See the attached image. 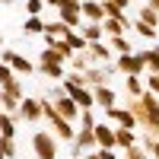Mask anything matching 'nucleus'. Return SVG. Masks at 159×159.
Returning a JSON list of instances; mask_svg holds the SVG:
<instances>
[{
  "label": "nucleus",
  "mask_w": 159,
  "mask_h": 159,
  "mask_svg": "<svg viewBox=\"0 0 159 159\" xmlns=\"http://www.w3.org/2000/svg\"><path fill=\"white\" fill-rule=\"evenodd\" d=\"M38 70H42V76H48V80H64V76H67V70H64L61 61H42Z\"/></svg>",
  "instance_id": "dca6fc26"
},
{
  "label": "nucleus",
  "mask_w": 159,
  "mask_h": 159,
  "mask_svg": "<svg viewBox=\"0 0 159 159\" xmlns=\"http://www.w3.org/2000/svg\"><path fill=\"white\" fill-rule=\"evenodd\" d=\"M64 42H67V45H70V51H73V54H76V51H86V45H89V42H86V38H83V35H80V32H73V29H70L67 35H64Z\"/></svg>",
  "instance_id": "5701e85b"
},
{
  "label": "nucleus",
  "mask_w": 159,
  "mask_h": 159,
  "mask_svg": "<svg viewBox=\"0 0 159 159\" xmlns=\"http://www.w3.org/2000/svg\"><path fill=\"white\" fill-rule=\"evenodd\" d=\"M32 150L38 159H57V137L48 130H35L32 134Z\"/></svg>",
  "instance_id": "f257e3e1"
},
{
  "label": "nucleus",
  "mask_w": 159,
  "mask_h": 159,
  "mask_svg": "<svg viewBox=\"0 0 159 159\" xmlns=\"http://www.w3.org/2000/svg\"><path fill=\"white\" fill-rule=\"evenodd\" d=\"M51 105H54V111L61 115V118H67V121L73 124L76 121V118H80V108H76V102L67 96V92H64V96H57V99H48Z\"/></svg>",
  "instance_id": "6e6552de"
},
{
  "label": "nucleus",
  "mask_w": 159,
  "mask_h": 159,
  "mask_svg": "<svg viewBox=\"0 0 159 159\" xmlns=\"http://www.w3.org/2000/svg\"><path fill=\"white\" fill-rule=\"evenodd\" d=\"M0 159H3V150H0Z\"/></svg>",
  "instance_id": "a18cd8bd"
},
{
  "label": "nucleus",
  "mask_w": 159,
  "mask_h": 159,
  "mask_svg": "<svg viewBox=\"0 0 159 159\" xmlns=\"http://www.w3.org/2000/svg\"><path fill=\"white\" fill-rule=\"evenodd\" d=\"M22 29H25V35H42L45 32V19L42 16H29L22 22Z\"/></svg>",
  "instance_id": "b1692460"
},
{
  "label": "nucleus",
  "mask_w": 159,
  "mask_h": 159,
  "mask_svg": "<svg viewBox=\"0 0 159 159\" xmlns=\"http://www.w3.org/2000/svg\"><path fill=\"white\" fill-rule=\"evenodd\" d=\"M115 70H121L124 76H143V73H147V67H143V57L137 54V51H130V54H118Z\"/></svg>",
  "instance_id": "7ed1b4c3"
},
{
  "label": "nucleus",
  "mask_w": 159,
  "mask_h": 159,
  "mask_svg": "<svg viewBox=\"0 0 159 159\" xmlns=\"http://www.w3.org/2000/svg\"><path fill=\"white\" fill-rule=\"evenodd\" d=\"M80 127H96V115H92V108H80Z\"/></svg>",
  "instance_id": "7c9ffc66"
},
{
  "label": "nucleus",
  "mask_w": 159,
  "mask_h": 159,
  "mask_svg": "<svg viewBox=\"0 0 159 159\" xmlns=\"http://www.w3.org/2000/svg\"><path fill=\"white\" fill-rule=\"evenodd\" d=\"M67 32H70V25H64L61 19H54V22H45V35H48V38H64Z\"/></svg>",
  "instance_id": "4be33fe9"
},
{
  "label": "nucleus",
  "mask_w": 159,
  "mask_h": 159,
  "mask_svg": "<svg viewBox=\"0 0 159 159\" xmlns=\"http://www.w3.org/2000/svg\"><path fill=\"white\" fill-rule=\"evenodd\" d=\"M25 13H29V16H42L45 13V0H25Z\"/></svg>",
  "instance_id": "c756f323"
},
{
  "label": "nucleus",
  "mask_w": 159,
  "mask_h": 159,
  "mask_svg": "<svg viewBox=\"0 0 159 159\" xmlns=\"http://www.w3.org/2000/svg\"><path fill=\"white\" fill-rule=\"evenodd\" d=\"M76 29H80V35H83L86 42H102V25L99 22H80Z\"/></svg>",
  "instance_id": "6ab92c4d"
},
{
  "label": "nucleus",
  "mask_w": 159,
  "mask_h": 159,
  "mask_svg": "<svg viewBox=\"0 0 159 159\" xmlns=\"http://www.w3.org/2000/svg\"><path fill=\"white\" fill-rule=\"evenodd\" d=\"M57 19L64 25H70V29H76V25L83 22V16H80V0H64L57 7Z\"/></svg>",
  "instance_id": "0eeeda50"
},
{
  "label": "nucleus",
  "mask_w": 159,
  "mask_h": 159,
  "mask_svg": "<svg viewBox=\"0 0 159 159\" xmlns=\"http://www.w3.org/2000/svg\"><path fill=\"white\" fill-rule=\"evenodd\" d=\"M0 57H3V64H7L13 73H25V76H29V73L35 70V67H32V61H25V57L16 54L13 48H3V51H0Z\"/></svg>",
  "instance_id": "39448f33"
},
{
  "label": "nucleus",
  "mask_w": 159,
  "mask_h": 159,
  "mask_svg": "<svg viewBox=\"0 0 159 159\" xmlns=\"http://www.w3.org/2000/svg\"><path fill=\"white\" fill-rule=\"evenodd\" d=\"M61 86H64V89H70V86H86V76L73 70L70 76H64V83H61Z\"/></svg>",
  "instance_id": "c85d7f7f"
},
{
  "label": "nucleus",
  "mask_w": 159,
  "mask_h": 159,
  "mask_svg": "<svg viewBox=\"0 0 159 159\" xmlns=\"http://www.w3.org/2000/svg\"><path fill=\"white\" fill-rule=\"evenodd\" d=\"M13 118H22V121H29V124H35V121H42V99H19V108H16V115Z\"/></svg>",
  "instance_id": "20e7f679"
},
{
  "label": "nucleus",
  "mask_w": 159,
  "mask_h": 159,
  "mask_svg": "<svg viewBox=\"0 0 159 159\" xmlns=\"http://www.w3.org/2000/svg\"><path fill=\"white\" fill-rule=\"evenodd\" d=\"M80 16H83V22H102L105 19L102 0H80Z\"/></svg>",
  "instance_id": "1a4fd4ad"
},
{
  "label": "nucleus",
  "mask_w": 159,
  "mask_h": 159,
  "mask_svg": "<svg viewBox=\"0 0 159 159\" xmlns=\"http://www.w3.org/2000/svg\"><path fill=\"white\" fill-rule=\"evenodd\" d=\"M92 99H96V105H102V108H108V105H115V89L111 86H96L92 89Z\"/></svg>",
  "instance_id": "f3484780"
},
{
  "label": "nucleus",
  "mask_w": 159,
  "mask_h": 159,
  "mask_svg": "<svg viewBox=\"0 0 159 159\" xmlns=\"http://www.w3.org/2000/svg\"><path fill=\"white\" fill-rule=\"evenodd\" d=\"M111 3H118V7H121V10H124V7H127V0H111Z\"/></svg>",
  "instance_id": "79ce46f5"
},
{
  "label": "nucleus",
  "mask_w": 159,
  "mask_h": 159,
  "mask_svg": "<svg viewBox=\"0 0 159 159\" xmlns=\"http://www.w3.org/2000/svg\"><path fill=\"white\" fill-rule=\"evenodd\" d=\"M70 147H73V156H83L89 150H96V137H92V127H76V134L70 140Z\"/></svg>",
  "instance_id": "423d86ee"
},
{
  "label": "nucleus",
  "mask_w": 159,
  "mask_h": 159,
  "mask_svg": "<svg viewBox=\"0 0 159 159\" xmlns=\"http://www.w3.org/2000/svg\"><path fill=\"white\" fill-rule=\"evenodd\" d=\"M19 99H22V86H19V80H10L7 86H0V111L16 115Z\"/></svg>",
  "instance_id": "f03ea898"
},
{
  "label": "nucleus",
  "mask_w": 159,
  "mask_h": 159,
  "mask_svg": "<svg viewBox=\"0 0 159 159\" xmlns=\"http://www.w3.org/2000/svg\"><path fill=\"white\" fill-rule=\"evenodd\" d=\"M105 115H108V121H115L118 127H124V130H134V127H137L134 115H130L127 108H118V105H108V108H105Z\"/></svg>",
  "instance_id": "9b49d317"
},
{
  "label": "nucleus",
  "mask_w": 159,
  "mask_h": 159,
  "mask_svg": "<svg viewBox=\"0 0 159 159\" xmlns=\"http://www.w3.org/2000/svg\"><path fill=\"white\" fill-rule=\"evenodd\" d=\"M124 92H127V99L143 96V80H140V76H127V80H124Z\"/></svg>",
  "instance_id": "412c9836"
},
{
  "label": "nucleus",
  "mask_w": 159,
  "mask_h": 159,
  "mask_svg": "<svg viewBox=\"0 0 159 159\" xmlns=\"http://www.w3.org/2000/svg\"><path fill=\"white\" fill-rule=\"evenodd\" d=\"M0 45H3V35H0Z\"/></svg>",
  "instance_id": "c03bdc74"
},
{
  "label": "nucleus",
  "mask_w": 159,
  "mask_h": 159,
  "mask_svg": "<svg viewBox=\"0 0 159 159\" xmlns=\"http://www.w3.org/2000/svg\"><path fill=\"white\" fill-rule=\"evenodd\" d=\"M99 159H118L115 150H99Z\"/></svg>",
  "instance_id": "4c0bfd02"
},
{
  "label": "nucleus",
  "mask_w": 159,
  "mask_h": 159,
  "mask_svg": "<svg viewBox=\"0 0 159 159\" xmlns=\"http://www.w3.org/2000/svg\"><path fill=\"white\" fill-rule=\"evenodd\" d=\"M99 25H102V32H108V35H121L127 25H130V19L127 16H105Z\"/></svg>",
  "instance_id": "4468645a"
},
{
  "label": "nucleus",
  "mask_w": 159,
  "mask_h": 159,
  "mask_svg": "<svg viewBox=\"0 0 159 159\" xmlns=\"http://www.w3.org/2000/svg\"><path fill=\"white\" fill-rule=\"evenodd\" d=\"M64 0H45V7H61Z\"/></svg>",
  "instance_id": "a19ab883"
},
{
  "label": "nucleus",
  "mask_w": 159,
  "mask_h": 159,
  "mask_svg": "<svg viewBox=\"0 0 159 159\" xmlns=\"http://www.w3.org/2000/svg\"><path fill=\"white\" fill-rule=\"evenodd\" d=\"M92 137H96V150H115V127L96 121V127H92Z\"/></svg>",
  "instance_id": "9d476101"
},
{
  "label": "nucleus",
  "mask_w": 159,
  "mask_h": 159,
  "mask_svg": "<svg viewBox=\"0 0 159 159\" xmlns=\"http://www.w3.org/2000/svg\"><path fill=\"white\" fill-rule=\"evenodd\" d=\"M70 67H73L76 73H83V70L89 67V57H86V51H76V54L70 57Z\"/></svg>",
  "instance_id": "bb28decb"
},
{
  "label": "nucleus",
  "mask_w": 159,
  "mask_h": 159,
  "mask_svg": "<svg viewBox=\"0 0 159 159\" xmlns=\"http://www.w3.org/2000/svg\"><path fill=\"white\" fill-rule=\"evenodd\" d=\"M108 48H111V51H118V54H130V51H134V48H130V42H127L124 35H111Z\"/></svg>",
  "instance_id": "393cba45"
},
{
  "label": "nucleus",
  "mask_w": 159,
  "mask_h": 159,
  "mask_svg": "<svg viewBox=\"0 0 159 159\" xmlns=\"http://www.w3.org/2000/svg\"><path fill=\"white\" fill-rule=\"evenodd\" d=\"M137 54L143 57V67H147V73H159V48H150V51H137Z\"/></svg>",
  "instance_id": "aec40b11"
},
{
  "label": "nucleus",
  "mask_w": 159,
  "mask_h": 159,
  "mask_svg": "<svg viewBox=\"0 0 159 159\" xmlns=\"http://www.w3.org/2000/svg\"><path fill=\"white\" fill-rule=\"evenodd\" d=\"M83 76H86V86H89V89H96V86H108V73H105L102 67H96V64H92V67H86Z\"/></svg>",
  "instance_id": "2eb2a0df"
},
{
  "label": "nucleus",
  "mask_w": 159,
  "mask_h": 159,
  "mask_svg": "<svg viewBox=\"0 0 159 159\" xmlns=\"http://www.w3.org/2000/svg\"><path fill=\"white\" fill-rule=\"evenodd\" d=\"M147 80V92H153V96H159V73H150V76H140Z\"/></svg>",
  "instance_id": "72a5a7b5"
},
{
  "label": "nucleus",
  "mask_w": 159,
  "mask_h": 159,
  "mask_svg": "<svg viewBox=\"0 0 159 159\" xmlns=\"http://www.w3.org/2000/svg\"><path fill=\"white\" fill-rule=\"evenodd\" d=\"M130 25H134V29H137V32H140L143 38H156V29H153V25H147V22H140V19H137V22H130Z\"/></svg>",
  "instance_id": "473e14b6"
},
{
  "label": "nucleus",
  "mask_w": 159,
  "mask_h": 159,
  "mask_svg": "<svg viewBox=\"0 0 159 159\" xmlns=\"http://www.w3.org/2000/svg\"><path fill=\"white\" fill-rule=\"evenodd\" d=\"M102 7H105V16H124V10L118 3H111V0H102Z\"/></svg>",
  "instance_id": "f704fd0d"
},
{
  "label": "nucleus",
  "mask_w": 159,
  "mask_h": 159,
  "mask_svg": "<svg viewBox=\"0 0 159 159\" xmlns=\"http://www.w3.org/2000/svg\"><path fill=\"white\" fill-rule=\"evenodd\" d=\"M147 7H150V10H156V16H159V0H147Z\"/></svg>",
  "instance_id": "58836bf2"
},
{
  "label": "nucleus",
  "mask_w": 159,
  "mask_h": 159,
  "mask_svg": "<svg viewBox=\"0 0 159 159\" xmlns=\"http://www.w3.org/2000/svg\"><path fill=\"white\" fill-rule=\"evenodd\" d=\"M0 3H3V7H13V3H16V0H0Z\"/></svg>",
  "instance_id": "37998d69"
},
{
  "label": "nucleus",
  "mask_w": 159,
  "mask_h": 159,
  "mask_svg": "<svg viewBox=\"0 0 159 159\" xmlns=\"http://www.w3.org/2000/svg\"><path fill=\"white\" fill-rule=\"evenodd\" d=\"M67 96L76 102V108H92L96 105V99H92V89L89 86H70V89H64Z\"/></svg>",
  "instance_id": "f8f14e48"
},
{
  "label": "nucleus",
  "mask_w": 159,
  "mask_h": 159,
  "mask_svg": "<svg viewBox=\"0 0 159 159\" xmlns=\"http://www.w3.org/2000/svg\"><path fill=\"white\" fill-rule=\"evenodd\" d=\"M140 22H147V25H159V16H156V10H150V7H140Z\"/></svg>",
  "instance_id": "cd10ccee"
},
{
  "label": "nucleus",
  "mask_w": 159,
  "mask_h": 159,
  "mask_svg": "<svg viewBox=\"0 0 159 159\" xmlns=\"http://www.w3.org/2000/svg\"><path fill=\"white\" fill-rule=\"evenodd\" d=\"M83 159H99V150H89V153H83Z\"/></svg>",
  "instance_id": "ea45409f"
},
{
  "label": "nucleus",
  "mask_w": 159,
  "mask_h": 159,
  "mask_svg": "<svg viewBox=\"0 0 159 159\" xmlns=\"http://www.w3.org/2000/svg\"><path fill=\"white\" fill-rule=\"evenodd\" d=\"M124 159H147V150H143L140 143H134V147L124 150Z\"/></svg>",
  "instance_id": "2f4dec72"
},
{
  "label": "nucleus",
  "mask_w": 159,
  "mask_h": 159,
  "mask_svg": "<svg viewBox=\"0 0 159 159\" xmlns=\"http://www.w3.org/2000/svg\"><path fill=\"white\" fill-rule=\"evenodd\" d=\"M137 143V134L134 130H124V127H115V150H127Z\"/></svg>",
  "instance_id": "a211bd4d"
},
{
  "label": "nucleus",
  "mask_w": 159,
  "mask_h": 159,
  "mask_svg": "<svg viewBox=\"0 0 159 159\" xmlns=\"http://www.w3.org/2000/svg\"><path fill=\"white\" fill-rule=\"evenodd\" d=\"M86 57H89V64H96V61H105V64H108V61H111V48L102 45V42H89V45H86Z\"/></svg>",
  "instance_id": "ddd939ff"
},
{
  "label": "nucleus",
  "mask_w": 159,
  "mask_h": 159,
  "mask_svg": "<svg viewBox=\"0 0 159 159\" xmlns=\"http://www.w3.org/2000/svg\"><path fill=\"white\" fill-rule=\"evenodd\" d=\"M10 80H16V73H13V70L7 67V64H3V61H0V86H7V83H10Z\"/></svg>",
  "instance_id": "c9c22d12"
},
{
  "label": "nucleus",
  "mask_w": 159,
  "mask_h": 159,
  "mask_svg": "<svg viewBox=\"0 0 159 159\" xmlns=\"http://www.w3.org/2000/svg\"><path fill=\"white\" fill-rule=\"evenodd\" d=\"M57 96H64V86H51V92H48L45 99H57Z\"/></svg>",
  "instance_id": "e433bc0d"
},
{
  "label": "nucleus",
  "mask_w": 159,
  "mask_h": 159,
  "mask_svg": "<svg viewBox=\"0 0 159 159\" xmlns=\"http://www.w3.org/2000/svg\"><path fill=\"white\" fill-rule=\"evenodd\" d=\"M0 150H3V159H13L16 156V137H3L0 134Z\"/></svg>",
  "instance_id": "a878e982"
}]
</instances>
